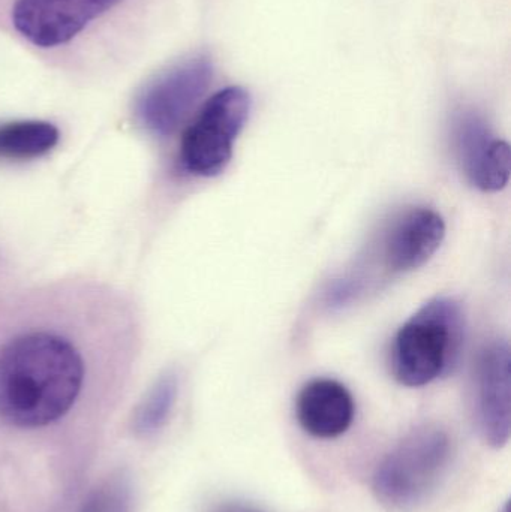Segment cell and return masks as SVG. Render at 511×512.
<instances>
[{
  "instance_id": "cell-1",
  "label": "cell",
  "mask_w": 511,
  "mask_h": 512,
  "mask_svg": "<svg viewBox=\"0 0 511 512\" xmlns=\"http://www.w3.org/2000/svg\"><path fill=\"white\" fill-rule=\"evenodd\" d=\"M140 354V313L120 289L75 277L24 292L0 315V421L60 423L98 373L128 369Z\"/></svg>"
},
{
  "instance_id": "cell-2",
  "label": "cell",
  "mask_w": 511,
  "mask_h": 512,
  "mask_svg": "<svg viewBox=\"0 0 511 512\" xmlns=\"http://www.w3.org/2000/svg\"><path fill=\"white\" fill-rule=\"evenodd\" d=\"M465 343V315L453 298L426 303L393 343V375L405 387H423L458 364Z\"/></svg>"
},
{
  "instance_id": "cell-3",
  "label": "cell",
  "mask_w": 511,
  "mask_h": 512,
  "mask_svg": "<svg viewBox=\"0 0 511 512\" xmlns=\"http://www.w3.org/2000/svg\"><path fill=\"white\" fill-rule=\"evenodd\" d=\"M452 460V439L438 426H422L399 441L375 469L372 492L395 512L413 511L437 489Z\"/></svg>"
},
{
  "instance_id": "cell-4",
  "label": "cell",
  "mask_w": 511,
  "mask_h": 512,
  "mask_svg": "<svg viewBox=\"0 0 511 512\" xmlns=\"http://www.w3.org/2000/svg\"><path fill=\"white\" fill-rule=\"evenodd\" d=\"M251 111V98L242 87L219 90L201 108L180 141L179 162L186 173L213 177L233 158L239 137Z\"/></svg>"
},
{
  "instance_id": "cell-5",
  "label": "cell",
  "mask_w": 511,
  "mask_h": 512,
  "mask_svg": "<svg viewBox=\"0 0 511 512\" xmlns=\"http://www.w3.org/2000/svg\"><path fill=\"white\" fill-rule=\"evenodd\" d=\"M212 63L198 56L164 72L144 89L137 101V116L153 134H173L212 81Z\"/></svg>"
},
{
  "instance_id": "cell-6",
  "label": "cell",
  "mask_w": 511,
  "mask_h": 512,
  "mask_svg": "<svg viewBox=\"0 0 511 512\" xmlns=\"http://www.w3.org/2000/svg\"><path fill=\"white\" fill-rule=\"evenodd\" d=\"M474 414L486 444L503 448L511 429V358L509 343H489L480 351L474 372Z\"/></svg>"
},
{
  "instance_id": "cell-7",
  "label": "cell",
  "mask_w": 511,
  "mask_h": 512,
  "mask_svg": "<svg viewBox=\"0 0 511 512\" xmlns=\"http://www.w3.org/2000/svg\"><path fill=\"white\" fill-rule=\"evenodd\" d=\"M120 0H17L12 8L15 29L36 47L66 44L87 24Z\"/></svg>"
},
{
  "instance_id": "cell-8",
  "label": "cell",
  "mask_w": 511,
  "mask_h": 512,
  "mask_svg": "<svg viewBox=\"0 0 511 512\" xmlns=\"http://www.w3.org/2000/svg\"><path fill=\"white\" fill-rule=\"evenodd\" d=\"M456 156L471 185L485 192L503 189L510 179V146L498 140L482 117L462 111L453 123Z\"/></svg>"
},
{
  "instance_id": "cell-9",
  "label": "cell",
  "mask_w": 511,
  "mask_h": 512,
  "mask_svg": "<svg viewBox=\"0 0 511 512\" xmlns=\"http://www.w3.org/2000/svg\"><path fill=\"white\" fill-rule=\"evenodd\" d=\"M446 224L431 209H414L395 222L383 245V262L390 273L422 267L440 249Z\"/></svg>"
},
{
  "instance_id": "cell-10",
  "label": "cell",
  "mask_w": 511,
  "mask_h": 512,
  "mask_svg": "<svg viewBox=\"0 0 511 512\" xmlns=\"http://www.w3.org/2000/svg\"><path fill=\"white\" fill-rule=\"evenodd\" d=\"M297 420L308 435L335 439L344 435L354 421L356 405L347 387L333 379H315L300 391Z\"/></svg>"
},
{
  "instance_id": "cell-11",
  "label": "cell",
  "mask_w": 511,
  "mask_h": 512,
  "mask_svg": "<svg viewBox=\"0 0 511 512\" xmlns=\"http://www.w3.org/2000/svg\"><path fill=\"white\" fill-rule=\"evenodd\" d=\"M60 132L53 123L42 120H21V122L0 125V159L41 158L59 143Z\"/></svg>"
},
{
  "instance_id": "cell-12",
  "label": "cell",
  "mask_w": 511,
  "mask_h": 512,
  "mask_svg": "<svg viewBox=\"0 0 511 512\" xmlns=\"http://www.w3.org/2000/svg\"><path fill=\"white\" fill-rule=\"evenodd\" d=\"M179 393V379L176 373L162 376L138 405L132 418L134 432L141 436L153 435L165 426Z\"/></svg>"
},
{
  "instance_id": "cell-13",
  "label": "cell",
  "mask_w": 511,
  "mask_h": 512,
  "mask_svg": "<svg viewBox=\"0 0 511 512\" xmlns=\"http://www.w3.org/2000/svg\"><path fill=\"white\" fill-rule=\"evenodd\" d=\"M128 498L123 487L108 486L96 492L81 512H126Z\"/></svg>"
},
{
  "instance_id": "cell-14",
  "label": "cell",
  "mask_w": 511,
  "mask_h": 512,
  "mask_svg": "<svg viewBox=\"0 0 511 512\" xmlns=\"http://www.w3.org/2000/svg\"><path fill=\"white\" fill-rule=\"evenodd\" d=\"M212 512H264L255 505L245 504V502H225L219 505Z\"/></svg>"
},
{
  "instance_id": "cell-15",
  "label": "cell",
  "mask_w": 511,
  "mask_h": 512,
  "mask_svg": "<svg viewBox=\"0 0 511 512\" xmlns=\"http://www.w3.org/2000/svg\"><path fill=\"white\" fill-rule=\"evenodd\" d=\"M3 277H5V264L2 262V255H0V315H2L3 309H5L6 304L9 303V301L12 300V298H9L8 294H3L2 286L5 285L3 283Z\"/></svg>"
},
{
  "instance_id": "cell-16",
  "label": "cell",
  "mask_w": 511,
  "mask_h": 512,
  "mask_svg": "<svg viewBox=\"0 0 511 512\" xmlns=\"http://www.w3.org/2000/svg\"><path fill=\"white\" fill-rule=\"evenodd\" d=\"M501 512H510V505H509V502H507L506 505H504V508H503V511Z\"/></svg>"
}]
</instances>
